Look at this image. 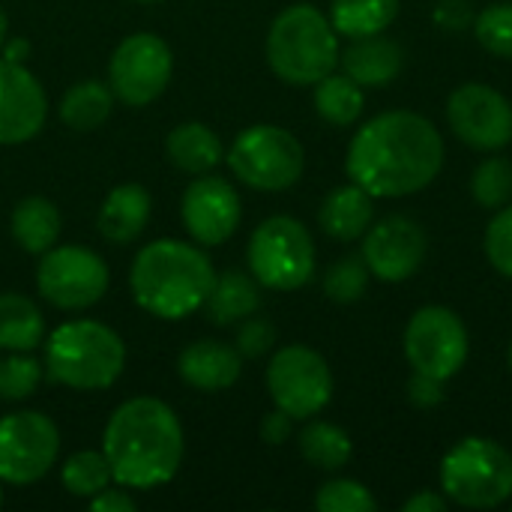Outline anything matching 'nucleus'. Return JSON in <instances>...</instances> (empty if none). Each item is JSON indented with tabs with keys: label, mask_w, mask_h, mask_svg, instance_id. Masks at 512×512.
<instances>
[{
	"label": "nucleus",
	"mask_w": 512,
	"mask_h": 512,
	"mask_svg": "<svg viewBox=\"0 0 512 512\" xmlns=\"http://www.w3.org/2000/svg\"><path fill=\"white\" fill-rule=\"evenodd\" d=\"M0 507H3V489H0Z\"/></svg>",
	"instance_id": "nucleus-47"
},
{
	"label": "nucleus",
	"mask_w": 512,
	"mask_h": 512,
	"mask_svg": "<svg viewBox=\"0 0 512 512\" xmlns=\"http://www.w3.org/2000/svg\"><path fill=\"white\" fill-rule=\"evenodd\" d=\"M447 120L474 150H501L512 141V105L489 84H462L447 102Z\"/></svg>",
	"instance_id": "nucleus-14"
},
{
	"label": "nucleus",
	"mask_w": 512,
	"mask_h": 512,
	"mask_svg": "<svg viewBox=\"0 0 512 512\" xmlns=\"http://www.w3.org/2000/svg\"><path fill=\"white\" fill-rule=\"evenodd\" d=\"M369 288V267L363 261V255H348L342 261H336L327 276H324V294L333 300V303H357Z\"/></svg>",
	"instance_id": "nucleus-33"
},
{
	"label": "nucleus",
	"mask_w": 512,
	"mask_h": 512,
	"mask_svg": "<svg viewBox=\"0 0 512 512\" xmlns=\"http://www.w3.org/2000/svg\"><path fill=\"white\" fill-rule=\"evenodd\" d=\"M273 345H276V327L267 318H258V315L243 318V324L237 327V339H234V348L240 351V357L258 360L270 354Z\"/></svg>",
	"instance_id": "nucleus-37"
},
{
	"label": "nucleus",
	"mask_w": 512,
	"mask_h": 512,
	"mask_svg": "<svg viewBox=\"0 0 512 512\" xmlns=\"http://www.w3.org/2000/svg\"><path fill=\"white\" fill-rule=\"evenodd\" d=\"M48 117L42 84L24 63L0 57V144H24L36 138Z\"/></svg>",
	"instance_id": "nucleus-17"
},
{
	"label": "nucleus",
	"mask_w": 512,
	"mask_h": 512,
	"mask_svg": "<svg viewBox=\"0 0 512 512\" xmlns=\"http://www.w3.org/2000/svg\"><path fill=\"white\" fill-rule=\"evenodd\" d=\"M135 3H159V0H135Z\"/></svg>",
	"instance_id": "nucleus-46"
},
{
	"label": "nucleus",
	"mask_w": 512,
	"mask_h": 512,
	"mask_svg": "<svg viewBox=\"0 0 512 512\" xmlns=\"http://www.w3.org/2000/svg\"><path fill=\"white\" fill-rule=\"evenodd\" d=\"M405 357L414 372L450 381L468 360V330L462 318L444 306L414 312L405 330Z\"/></svg>",
	"instance_id": "nucleus-13"
},
{
	"label": "nucleus",
	"mask_w": 512,
	"mask_h": 512,
	"mask_svg": "<svg viewBox=\"0 0 512 512\" xmlns=\"http://www.w3.org/2000/svg\"><path fill=\"white\" fill-rule=\"evenodd\" d=\"M399 15V0H333L330 24L339 36L363 39L384 33Z\"/></svg>",
	"instance_id": "nucleus-26"
},
{
	"label": "nucleus",
	"mask_w": 512,
	"mask_h": 512,
	"mask_svg": "<svg viewBox=\"0 0 512 512\" xmlns=\"http://www.w3.org/2000/svg\"><path fill=\"white\" fill-rule=\"evenodd\" d=\"M507 363H510V369H512V345H510V351H507Z\"/></svg>",
	"instance_id": "nucleus-45"
},
{
	"label": "nucleus",
	"mask_w": 512,
	"mask_h": 512,
	"mask_svg": "<svg viewBox=\"0 0 512 512\" xmlns=\"http://www.w3.org/2000/svg\"><path fill=\"white\" fill-rule=\"evenodd\" d=\"M90 510L93 512H132L135 510V498L123 489V486H117V489H102L99 495H93L90 498Z\"/></svg>",
	"instance_id": "nucleus-41"
},
{
	"label": "nucleus",
	"mask_w": 512,
	"mask_h": 512,
	"mask_svg": "<svg viewBox=\"0 0 512 512\" xmlns=\"http://www.w3.org/2000/svg\"><path fill=\"white\" fill-rule=\"evenodd\" d=\"M483 249H486L489 264H492L501 276L512 279V204L501 207L498 216L489 222Z\"/></svg>",
	"instance_id": "nucleus-36"
},
{
	"label": "nucleus",
	"mask_w": 512,
	"mask_h": 512,
	"mask_svg": "<svg viewBox=\"0 0 512 512\" xmlns=\"http://www.w3.org/2000/svg\"><path fill=\"white\" fill-rule=\"evenodd\" d=\"M177 372L186 387L201 393H219L240 381L243 357L234 345L219 339H198L177 357Z\"/></svg>",
	"instance_id": "nucleus-18"
},
{
	"label": "nucleus",
	"mask_w": 512,
	"mask_h": 512,
	"mask_svg": "<svg viewBox=\"0 0 512 512\" xmlns=\"http://www.w3.org/2000/svg\"><path fill=\"white\" fill-rule=\"evenodd\" d=\"M150 213H153V198L144 186L138 183H123V186H114L102 207H99V216H96V228L99 234L114 243V246H126L132 240H138L150 222Z\"/></svg>",
	"instance_id": "nucleus-19"
},
{
	"label": "nucleus",
	"mask_w": 512,
	"mask_h": 512,
	"mask_svg": "<svg viewBox=\"0 0 512 512\" xmlns=\"http://www.w3.org/2000/svg\"><path fill=\"white\" fill-rule=\"evenodd\" d=\"M315 507L321 512H375L372 492L357 480H330L318 489Z\"/></svg>",
	"instance_id": "nucleus-35"
},
{
	"label": "nucleus",
	"mask_w": 512,
	"mask_h": 512,
	"mask_svg": "<svg viewBox=\"0 0 512 512\" xmlns=\"http://www.w3.org/2000/svg\"><path fill=\"white\" fill-rule=\"evenodd\" d=\"M426 258V234L408 216H387L366 231L363 261L369 273L381 282L411 279Z\"/></svg>",
	"instance_id": "nucleus-16"
},
{
	"label": "nucleus",
	"mask_w": 512,
	"mask_h": 512,
	"mask_svg": "<svg viewBox=\"0 0 512 512\" xmlns=\"http://www.w3.org/2000/svg\"><path fill=\"white\" fill-rule=\"evenodd\" d=\"M180 216H183V228L195 243L219 246L228 237H234L243 219V204L237 189L225 177L198 174L183 192Z\"/></svg>",
	"instance_id": "nucleus-15"
},
{
	"label": "nucleus",
	"mask_w": 512,
	"mask_h": 512,
	"mask_svg": "<svg viewBox=\"0 0 512 512\" xmlns=\"http://www.w3.org/2000/svg\"><path fill=\"white\" fill-rule=\"evenodd\" d=\"M408 399L417 408H435L444 399V381L432 378V375H423V372H414L411 381H408Z\"/></svg>",
	"instance_id": "nucleus-38"
},
{
	"label": "nucleus",
	"mask_w": 512,
	"mask_h": 512,
	"mask_svg": "<svg viewBox=\"0 0 512 512\" xmlns=\"http://www.w3.org/2000/svg\"><path fill=\"white\" fill-rule=\"evenodd\" d=\"M225 159L234 177L258 192L291 189L306 168L303 144L288 129L273 123H258L243 129L234 138Z\"/></svg>",
	"instance_id": "nucleus-8"
},
{
	"label": "nucleus",
	"mask_w": 512,
	"mask_h": 512,
	"mask_svg": "<svg viewBox=\"0 0 512 512\" xmlns=\"http://www.w3.org/2000/svg\"><path fill=\"white\" fill-rule=\"evenodd\" d=\"M63 489L75 498H93L114 483L111 465L102 450H78L60 468Z\"/></svg>",
	"instance_id": "nucleus-30"
},
{
	"label": "nucleus",
	"mask_w": 512,
	"mask_h": 512,
	"mask_svg": "<svg viewBox=\"0 0 512 512\" xmlns=\"http://www.w3.org/2000/svg\"><path fill=\"white\" fill-rule=\"evenodd\" d=\"M108 264L87 246H51L39 255L36 288L45 303L63 312L96 306L108 291Z\"/></svg>",
	"instance_id": "nucleus-9"
},
{
	"label": "nucleus",
	"mask_w": 512,
	"mask_h": 512,
	"mask_svg": "<svg viewBox=\"0 0 512 512\" xmlns=\"http://www.w3.org/2000/svg\"><path fill=\"white\" fill-rule=\"evenodd\" d=\"M60 453V432L39 411H15L0 417V483H39Z\"/></svg>",
	"instance_id": "nucleus-12"
},
{
	"label": "nucleus",
	"mask_w": 512,
	"mask_h": 512,
	"mask_svg": "<svg viewBox=\"0 0 512 512\" xmlns=\"http://www.w3.org/2000/svg\"><path fill=\"white\" fill-rule=\"evenodd\" d=\"M363 87L348 75H324L315 84V111L333 126H351L363 114Z\"/></svg>",
	"instance_id": "nucleus-28"
},
{
	"label": "nucleus",
	"mask_w": 512,
	"mask_h": 512,
	"mask_svg": "<svg viewBox=\"0 0 512 512\" xmlns=\"http://www.w3.org/2000/svg\"><path fill=\"white\" fill-rule=\"evenodd\" d=\"M339 63L348 78L360 87H384L402 72V48L381 33L351 39V45L339 54Z\"/></svg>",
	"instance_id": "nucleus-20"
},
{
	"label": "nucleus",
	"mask_w": 512,
	"mask_h": 512,
	"mask_svg": "<svg viewBox=\"0 0 512 512\" xmlns=\"http://www.w3.org/2000/svg\"><path fill=\"white\" fill-rule=\"evenodd\" d=\"M447 510V501H444V495H438V492H420V495H414L408 504H405V512H444Z\"/></svg>",
	"instance_id": "nucleus-42"
},
{
	"label": "nucleus",
	"mask_w": 512,
	"mask_h": 512,
	"mask_svg": "<svg viewBox=\"0 0 512 512\" xmlns=\"http://www.w3.org/2000/svg\"><path fill=\"white\" fill-rule=\"evenodd\" d=\"M267 390L279 411L309 420L333 399V375L327 360L306 345H285L267 366Z\"/></svg>",
	"instance_id": "nucleus-10"
},
{
	"label": "nucleus",
	"mask_w": 512,
	"mask_h": 512,
	"mask_svg": "<svg viewBox=\"0 0 512 512\" xmlns=\"http://www.w3.org/2000/svg\"><path fill=\"white\" fill-rule=\"evenodd\" d=\"M375 207H372V195L351 183V186H339L333 189L318 213V222L324 228V234H330L339 243H351L357 237H363L372 225Z\"/></svg>",
	"instance_id": "nucleus-22"
},
{
	"label": "nucleus",
	"mask_w": 512,
	"mask_h": 512,
	"mask_svg": "<svg viewBox=\"0 0 512 512\" xmlns=\"http://www.w3.org/2000/svg\"><path fill=\"white\" fill-rule=\"evenodd\" d=\"M441 486L459 507H501L512 495V456L489 438H465L444 456Z\"/></svg>",
	"instance_id": "nucleus-6"
},
{
	"label": "nucleus",
	"mask_w": 512,
	"mask_h": 512,
	"mask_svg": "<svg viewBox=\"0 0 512 512\" xmlns=\"http://www.w3.org/2000/svg\"><path fill=\"white\" fill-rule=\"evenodd\" d=\"M471 21H474V15H471V6L465 0H441L435 6V24H441L450 33L465 30Z\"/></svg>",
	"instance_id": "nucleus-39"
},
{
	"label": "nucleus",
	"mask_w": 512,
	"mask_h": 512,
	"mask_svg": "<svg viewBox=\"0 0 512 512\" xmlns=\"http://www.w3.org/2000/svg\"><path fill=\"white\" fill-rule=\"evenodd\" d=\"M165 156L183 174L198 177V174H210L225 159V147L207 123L189 120V123H180L168 132Z\"/></svg>",
	"instance_id": "nucleus-21"
},
{
	"label": "nucleus",
	"mask_w": 512,
	"mask_h": 512,
	"mask_svg": "<svg viewBox=\"0 0 512 512\" xmlns=\"http://www.w3.org/2000/svg\"><path fill=\"white\" fill-rule=\"evenodd\" d=\"M339 33L312 3L282 9L267 33V63L285 84H318L339 63Z\"/></svg>",
	"instance_id": "nucleus-5"
},
{
	"label": "nucleus",
	"mask_w": 512,
	"mask_h": 512,
	"mask_svg": "<svg viewBox=\"0 0 512 512\" xmlns=\"http://www.w3.org/2000/svg\"><path fill=\"white\" fill-rule=\"evenodd\" d=\"M213 261L186 240L147 243L129 270L135 303L162 321H180L198 312L213 288Z\"/></svg>",
	"instance_id": "nucleus-3"
},
{
	"label": "nucleus",
	"mask_w": 512,
	"mask_h": 512,
	"mask_svg": "<svg viewBox=\"0 0 512 512\" xmlns=\"http://www.w3.org/2000/svg\"><path fill=\"white\" fill-rule=\"evenodd\" d=\"M258 432H261V441H264V444L279 447V444H285V441L291 438V432H294V417L276 408V411L264 414Z\"/></svg>",
	"instance_id": "nucleus-40"
},
{
	"label": "nucleus",
	"mask_w": 512,
	"mask_h": 512,
	"mask_svg": "<svg viewBox=\"0 0 512 512\" xmlns=\"http://www.w3.org/2000/svg\"><path fill=\"white\" fill-rule=\"evenodd\" d=\"M300 453L303 459L312 465V468H321V471H339L348 465L354 447H351V438L348 432H342L339 426L333 423H309L303 432H300Z\"/></svg>",
	"instance_id": "nucleus-29"
},
{
	"label": "nucleus",
	"mask_w": 512,
	"mask_h": 512,
	"mask_svg": "<svg viewBox=\"0 0 512 512\" xmlns=\"http://www.w3.org/2000/svg\"><path fill=\"white\" fill-rule=\"evenodd\" d=\"M246 261L258 285L273 291H297L315 273V243L300 219L270 216L252 231Z\"/></svg>",
	"instance_id": "nucleus-7"
},
{
	"label": "nucleus",
	"mask_w": 512,
	"mask_h": 512,
	"mask_svg": "<svg viewBox=\"0 0 512 512\" xmlns=\"http://www.w3.org/2000/svg\"><path fill=\"white\" fill-rule=\"evenodd\" d=\"M0 51H3V60L24 63V60H27V54H30V42H27V39H6Z\"/></svg>",
	"instance_id": "nucleus-43"
},
{
	"label": "nucleus",
	"mask_w": 512,
	"mask_h": 512,
	"mask_svg": "<svg viewBox=\"0 0 512 512\" xmlns=\"http://www.w3.org/2000/svg\"><path fill=\"white\" fill-rule=\"evenodd\" d=\"M114 108V93L108 84L102 81H78L75 87H69L60 99V120L75 129V132H93L99 129Z\"/></svg>",
	"instance_id": "nucleus-27"
},
{
	"label": "nucleus",
	"mask_w": 512,
	"mask_h": 512,
	"mask_svg": "<svg viewBox=\"0 0 512 512\" xmlns=\"http://www.w3.org/2000/svg\"><path fill=\"white\" fill-rule=\"evenodd\" d=\"M471 195L486 210H501L512 201V165L504 156H489L480 162L471 180Z\"/></svg>",
	"instance_id": "nucleus-32"
},
{
	"label": "nucleus",
	"mask_w": 512,
	"mask_h": 512,
	"mask_svg": "<svg viewBox=\"0 0 512 512\" xmlns=\"http://www.w3.org/2000/svg\"><path fill=\"white\" fill-rule=\"evenodd\" d=\"M45 378V366L30 357V351H9L0 360V402H24L30 399Z\"/></svg>",
	"instance_id": "nucleus-31"
},
{
	"label": "nucleus",
	"mask_w": 512,
	"mask_h": 512,
	"mask_svg": "<svg viewBox=\"0 0 512 512\" xmlns=\"http://www.w3.org/2000/svg\"><path fill=\"white\" fill-rule=\"evenodd\" d=\"M171 72L174 54L168 42L156 33H132L111 54L108 87L123 105L144 108L168 90Z\"/></svg>",
	"instance_id": "nucleus-11"
},
{
	"label": "nucleus",
	"mask_w": 512,
	"mask_h": 512,
	"mask_svg": "<svg viewBox=\"0 0 512 512\" xmlns=\"http://www.w3.org/2000/svg\"><path fill=\"white\" fill-rule=\"evenodd\" d=\"M474 33L489 54L512 60V3L486 6L474 21Z\"/></svg>",
	"instance_id": "nucleus-34"
},
{
	"label": "nucleus",
	"mask_w": 512,
	"mask_h": 512,
	"mask_svg": "<svg viewBox=\"0 0 512 512\" xmlns=\"http://www.w3.org/2000/svg\"><path fill=\"white\" fill-rule=\"evenodd\" d=\"M45 342L39 306L15 291L0 294V351H33Z\"/></svg>",
	"instance_id": "nucleus-25"
},
{
	"label": "nucleus",
	"mask_w": 512,
	"mask_h": 512,
	"mask_svg": "<svg viewBox=\"0 0 512 512\" xmlns=\"http://www.w3.org/2000/svg\"><path fill=\"white\" fill-rule=\"evenodd\" d=\"M60 210L54 207V201H48L45 195H27L15 204L9 228L15 243L30 252V255H42L51 246H57L60 237Z\"/></svg>",
	"instance_id": "nucleus-24"
},
{
	"label": "nucleus",
	"mask_w": 512,
	"mask_h": 512,
	"mask_svg": "<svg viewBox=\"0 0 512 512\" xmlns=\"http://www.w3.org/2000/svg\"><path fill=\"white\" fill-rule=\"evenodd\" d=\"M45 375L69 390H108L126 366V345L102 321L78 318L48 333Z\"/></svg>",
	"instance_id": "nucleus-4"
},
{
	"label": "nucleus",
	"mask_w": 512,
	"mask_h": 512,
	"mask_svg": "<svg viewBox=\"0 0 512 512\" xmlns=\"http://www.w3.org/2000/svg\"><path fill=\"white\" fill-rule=\"evenodd\" d=\"M444 165V141L432 120L414 111L372 117L351 138L345 171L372 198H402L426 189Z\"/></svg>",
	"instance_id": "nucleus-1"
},
{
	"label": "nucleus",
	"mask_w": 512,
	"mask_h": 512,
	"mask_svg": "<svg viewBox=\"0 0 512 512\" xmlns=\"http://www.w3.org/2000/svg\"><path fill=\"white\" fill-rule=\"evenodd\" d=\"M6 30H9V21H6V12H3V6H0V48H3V42H6Z\"/></svg>",
	"instance_id": "nucleus-44"
},
{
	"label": "nucleus",
	"mask_w": 512,
	"mask_h": 512,
	"mask_svg": "<svg viewBox=\"0 0 512 512\" xmlns=\"http://www.w3.org/2000/svg\"><path fill=\"white\" fill-rule=\"evenodd\" d=\"M102 453L123 489H156L183 465V426L174 408L156 396H135L114 408L102 432Z\"/></svg>",
	"instance_id": "nucleus-2"
},
{
	"label": "nucleus",
	"mask_w": 512,
	"mask_h": 512,
	"mask_svg": "<svg viewBox=\"0 0 512 512\" xmlns=\"http://www.w3.org/2000/svg\"><path fill=\"white\" fill-rule=\"evenodd\" d=\"M261 306V288L258 279L240 270H225L213 279V288L201 309H207V318L219 327L240 324L243 318L255 315Z\"/></svg>",
	"instance_id": "nucleus-23"
}]
</instances>
